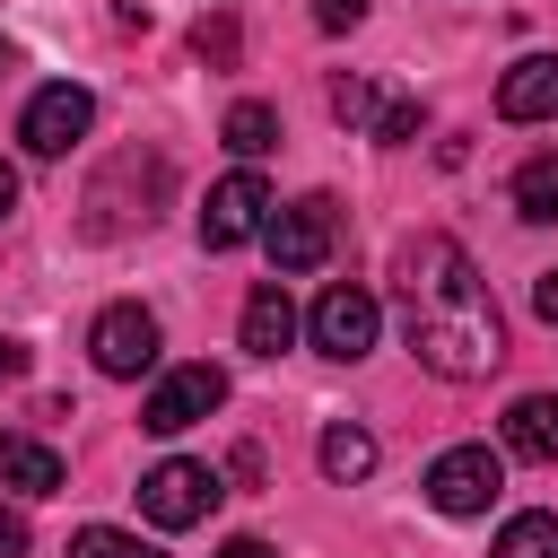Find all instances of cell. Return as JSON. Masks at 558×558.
Returning <instances> with one entry per match:
<instances>
[{
  "label": "cell",
  "instance_id": "6da1fadb",
  "mask_svg": "<svg viewBox=\"0 0 558 558\" xmlns=\"http://www.w3.org/2000/svg\"><path fill=\"white\" fill-rule=\"evenodd\" d=\"M401 331H410V357L445 384H480L497 375L506 357V323H497V296L480 279V262L453 244V235H418L401 244Z\"/></svg>",
  "mask_w": 558,
  "mask_h": 558
},
{
  "label": "cell",
  "instance_id": "7a4b0ae2",
  "mask_svg": "<svg viewBox=\"0 0 558 558\" xmlns=\"http://www.w3.org/2000/svg\"><path fill=\"white\" fill-rule=\"evenodd\" d=\"M262 235H270V262H279V279H305V270H323V262H331L340 201H331V192H305V201H288V209L270 201Z\"/></svg>",
  "mask_w": 558,
  "mask_h": 558
},
{
  "label": "cell",
  "instance_id": "3957f363",
  "mask_svg": "<svg viewBox=\"0 0 558 558\" xmlns=\"http://www.w3.org/2000/svg\"><path fill=\"white\" fill-rule=\"evenodd\" d=\"M218 497H227V488H218V471H209V462L166 453L157 471H140V514H148L157 532H192V523H201Z\"/></svg>",
  "mask_w": 558,
  "mask_h": 558
},
{
  "label": "cell",
  "instance_id": "277c9868",
  "mask_svg": "<svg viewBox=\"0 0 558 558\" xmlns=\"http://www.w3.org/2000/svg\"><path fill=\"white\" fill-rule=\"evenodd\" d=\"M87 131H96V96H87L78 78H52V87H35V96H26V113H17V140H26V157H70Z\"/></svg>",
  "mask_w": 558,
  "mask_h": 558
},
{
  "label": "cell",
  "instance_id": "5b68a950",
  "mask_svg": "<svg viewBox=\"0 0 558 558\" xmlns=\"http://www.w3.org/2000/svg\"><path fill=\"white\" fill-rule=\"evenodd\" d=\"M497 488H506V453H488V445H445L427 462V506L436 514H488Z\"/></svg>",
  "mask_w": 558,
  "mask_h": 558
},
{
  "label": "cell",
  "instance_id": "8992f818",
  "mask_svg": "<svg viewBox=\"0 0 558 558\" xmlns=\"http://www.w3.org/2000/svg\"><path fill=\"white\" fill-rule=\"evenodd\" d=\"M209 410H227V375L201 357V366H166V375H157V392L140 401V427H148V436H183V427H201Z\"/></svg>",
  "mask_w": 558,
  "mask_h": 558
},
{
  "label": "cell",
  "instance_id": "52a82bcc",
  "mask_svg": "<svg viewBox=\"0 0 558 558\" xmlns=\"http://www.w3.org/2000/svg\"><path fill=\"white\" fill-rule=\"evenodd\" d=\"M305 331H314V349H323V357L357 366V357L375 349V331H384V305H375L366 288H349V279H340V288H323V296H314Z\"/></svg>",
  "mask_w": 558,
  "mask_h": 558
},
{
  "label": "cell",
  "instance_id": "ba28073f",
  "mask_svg": "<svg viewBox=\"0 0 558 558\" xmlns=\"http://www.w3.org/2000/svg\"><path fill=\"white\" fill-rule=\"evenodd\" d=\"M262 218H270V183H262L253 166H235L227 183H209L201 244H209V253H235V244H253V235H262Z\"/></svg>",
  "mask_w": 558,
  "mask_h": 558
},
{
  "label": "cell",
  "instance_id": "9c48e42d",
  "mask_svg": "<svg viewBox=\"0 0 558 558\" xmlns=\"http://www.w3.org/2000/svg\"><path fill=\"white\" fill-rule=\"evenodd\" d=\"M87 357H96V375H148L157 366V314L148 305H105L96 314V331H87Z\"/></svg>",
  "mask_w": 558,
  "mask_h": 558
},
{
  "label": "cell",
  "instance_id": "30bf717a",
  "mask_svg": "<svg viewBox=\"0 0 558 558\" xmlns=\"http://www.w3.org/2000/svg\"><path fill=\"white\" fill-rule=\"evenodd\" d=\"M331 113H340L349 131H375L384 148L418 140V105H410V96H384L375 78H331Z\"/></svg>",
  "mask_w": 558,
  "mask_h": 558
},
{
  "label": "cell",
  "instance_id": "8fae6325",
  "mask_svg": "<svg viewBox=\"0 0 558 558\" xmlns=\"http://www.w3.org/2000/svg\"><path fill=\"white\" fill-rule=\"evenodd\" d=\"M497 113L506 122H558V52H532L497 78Z\"/></svg>",
  "mask_w": 558,
  "mask_h": 558
},
{
  "label": "cell",
  "instance_id": "7c38bea8",
  "mask_svg": "<svg viewBox=\"0 0 558 558\" xmlns=\"http://www.w3.org/2000/svg\"><path fill=\"white\" fill-rule=\"evenodd\" d=\"M235 340H244V357H279V349L296 340V305H288V279H262V288L244 296V323H235Z\"/></svg>",
  "mask_w": 558,
  "mask_h": 558
},
{
  "label": "cell",
  "instance_id": "4fadbf2b",
  "mask_svg": "<svg viewBox=\"0 0 558 558\" xmlns=\"http://www.w3.org/2000/svg\"><path fill=\"white\" fill-rule=\"evenodd\" d=\"M506 453L558 462V392H523V401L506 410Z\"/></svg>",
  "mask_w": 558,
  "mask_h": 558
},
{
  "label": "cell",
  "instance_id": "5bb4252c",
  "mask_svg": "<svg viewBox=\"0 0 558 558\" xmlns=\"http://www.w3.org/2000/svg\"><path fill=\"white\" fill-rule=\"evenodd\" d=\"M0 488H17V497H52V488H61V453L35 445V436H0Z\"/></svg>",
  "mask_w": 558,
  "mask_h": 558
},
{
  "label": "cell",
  "instance_id": "9a60e30c",
  "mask_svg": "<svg viewBox=\"0 0 558 558\" xmlns=\"http://www.w3.org/2000/svg\"><path fill=\"white\" fill-rule=\"evenodd\" d=\"M314 462H323V480H340V488H357L366 471H375V436L366 427H323V445H314Z\"/></svg>",
  "mask_w": 558,
  "mask_h": 558
},
{
  "label": "cell",
  "instance_id": "2e32d148",
  "mask_svg": "<svg viewBox=\"0 0 558 558\" xmlns=\"http://www.w3.org/2000/svg\"><path fill=\"white\" fill-rule=\"evenodd\" d=\"M514 218H532V227L558 218V148H541V157L514 166Z\"/></svg>",
  "mask_w": 558,
  "mask_h": 558
},
{
  "label": "cell",
  "instance_id": "e0dca14e",
  "mask_svg": "<svg viewBox=\"0 0 558 558\" xmlns=\"http://www.w3.org/2000/svg\"><path fill=\"white\" fill-rule=\"evenodd\" d=\"M227 148H235V157H270V148H279V113L253 105V96L227 105Z\"/></svg>",
  "mask_w": 558,
  "mask_h": 558
},
{
  "label": "cell",
  "instance_id": "ac0fdd59",
  "mask_svg": "<svg viewBox=\"0 0 558 558\" xmlns=\"http://www.w3.org/2000/svg\"><path fill=\"white\" fill-rule=\"evenodd\" d=\"M497 558H558V514H514L497 532Z\"/></svg>",
  "mask_w": 558,
  "mask_h": 558
},
{
  "label": "cell",
  "instance_id": "d6986e66",
  "mask_svg": "<svg viewBox=\"0 0 558 558\" xmlns=\"http://www.w3.org/2000/svg\"><path fill=\"white\" fill-rule=\"evenodd\" d=\"M70 558H166V549H140L131 532H113V523H87V532H70Z\"/></svg>",
  "mask_w": 558,
  "mask_h": 558
},
{
  "label": "cell",
  "instance_id": "ffe728a7",
  "mask_svg": "<svg viewBox=\"0 0 558 558\" xmlns=\"http://www.w3.org/2000/svg\"><path fill=\"white\" fill-rule=\"evenodd\" d=\"M192 52H201V61H235V26H227V17H201Z\"/></svg>",
  "mask_w": 558,
  "mask_h": 558
},
{
  "label": "cell",
  "instance_id": "44dd1931",
  "mask_svg": "<svg viewBox=\"0 0 558 558\" xmlns=\"http://www.w3.org/2000/svg\"><path fill=\"white\" fill-rule=\"evenodd\" d=\"M357 17H366V0H314V26H323V35H349Z\"/></svg>",
  "mask_w": 558,
  "mask_h": 558
},
{
  "label": "cell",
  "instance_id": "7402d4cb",
  "mask_svg": "<svg viewBox=\"0 0 558 558\" xmlns=\"http://www.w3.org/2000/svg\"><path fill=\"white\" fill-rule=\"evenodd\" d=\"M26 541H35V532H26V514H17V506H0V558H26Z\"/></svg>",
  "mask_w": 558,
  "mask_h": 558
},
{
  "label": "cell",
  "instance_id": "603a6c76",
  "mask_svg": "<svg viewBox=\"0 0 558 558\" xmlns=\"http://www.w3.org/2000/svg\"><path fill=\"white\" fill-rule=\"evenodd\" d=\"M532 314H541V323H558V270H541V279H532Z\"/></svg>",
  "mask_w": 558,
  "mask_h": 558
},
{
  "label": "cell",
  "instance_id": "cb8c5ba5",
  "mask_svg": "<svg viewBox=\"0 0 558 558\" xmlns=\"http://www.w3.org/2000/svg\"><path fill=\"white\" fill-rule=\"evenodd\" d=\"M218 558H270V541H253V532H235V541H227Z\"/></svg>",
  "mask_w": 558,
  "mask_h": 558
},
{
  "label": "cell",
  "instance_id": "d4e9b609",
  "mask_svg": "<svg viewBox=\"0 0 558 558\" xmlns=\"http://www.w3.org/2000/svg\"><path fill=\"white\" fill-rule=\"evenodd\" d=\"M17 375H26V349H17V340H0V384H17Z\"/></svg>",
  "mask_w": 558,
  "mask_h": 558
},
{
  "label": "cell",
  "instance_id": "484cf974",
  "mask_svg": "<svg viewBox=\"0 0 558 558\" xmlns=\"http://www.w3.org/2000/svg\"><path fill=\"white\" fill-rule=\"evenodd\" d=\"M9 209H17V174L0 166V218H9Z\"/></svg>",
  "mask_w": 558,
  "mask_h": 558
},
{
  "label": "cell",
  "instance_id": "4316f807",
  "mask_svg": "<svg viewBox=\"0 0 558 558\" xmlns=\"http://www.w3.org/2000/svg\"><path fill=\"white\" fill-rule=\"evenodd\" d=\"M9 70H17V52H9V44H0V78H9Z\"/></svg>",
  "mask_w": 558,
  "mask_h": 558
}]
</instances>
